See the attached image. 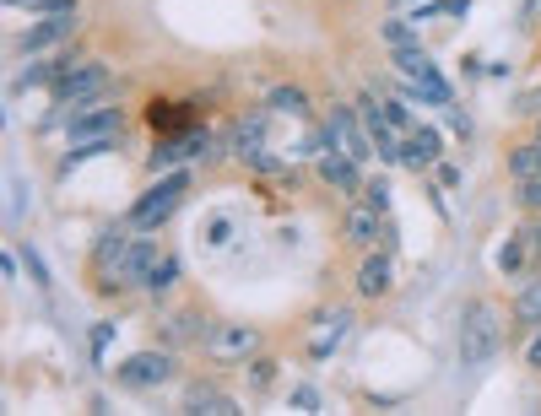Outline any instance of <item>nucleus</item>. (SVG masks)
Instances as JSON below:
<instances>
[{
	"label": "nucleus",
	"instance_id": "f257e3e1",
	"mask_svg": "<svg viewBox=\"0 0 541 416\" xmlns=\"http://www.w3.org/2000/svg\"><path fill=\"white\" fill-rule=\"evenodd\" d=\"M498 346H504V319H498L493 303H466V314H460V362L466 368H487V362L498 357Z\"/></svg>",
	"mask_w": 541,
	"mask_h": 416
},
{
	"label": "nucleus",
	"instance_id": "f03ea898",
	"mask_svg": "<svg viewBox=\"0 0 541 416\" xmlns=\"http://www.w3.org/2000/svg\"><path fill=\"white\" fill-rule=\"evenodd\" d=\"M109 87H114V71L103 60H76L71 71L49 87V98H55L60 114H76V109H87V103H103V92H109Z\"/></svg>",
	"mask_w": 541,
	"mask_h": 416
},
{
	"label": "nucleus",
	"instance_id": "7ed1b4c3",
	"mask_svg": "<svg viewBox=\"0 0 541 416\" xmlns=\"http://www.w3.org/2000/svg\"><path fill=\"white\" fill-rule=\"evenodd\" d=\"M184 190H190V173H184V168H174V173H168V179H157L152 190L141 195L136 206H130V217H125V222L136 227V233H157V227H163V222H168V217H174V211H179Z\"/></svg>",
	"mask_w": 541,
	"mask_h": 416
},
{
	"label": "nucleus",
	"instance_id": "20e7f679",
	"mask_svg": "<svg viewBox=\"0 0 541 416\" xmlns=\"http://www.w3.org/2000/svg\"><path fill=\"white\" fill-rule=\"evenodd\" d=\"M130 233L136 227H109V233L98 238V249H92V271H98V292H109V298H120V292H130L125 281V254H130Z\"/></svg>",
	"mask_w": 541,
	"mask_h": 416
},
{
	"label": "nucleus",
	"instance_id": "39448f33",
	"mask_svg": "<svg viewBox=\"0 0 541 416\" xmlns=\"http://www.w3.org/2000/svg\"><path fill=\"white\" fill-rule=\"evenodd\" d=\"M174 357L168 346H157V352H130L120 368H114V379H120V389H157L174 379Z\"/></svg>",
	"mask_w": 541,
	"mask_h": 416
},
{
	"label": "nucleus",
	"instance_id": "423d86ee",
	"mask_svg": "<svg viewBox=\"0 0 541 416\" xmlns=\"http://www.w3.org/2000/svg\"><path fill=\"white\" fill-rule=\"evenodd\" d=\"M325 130H331V141H336V152H347V157H374V136H368V125H363V114L358 109H331V119H325Z\"/></svg>",
	"mask_w": 541,
	"mask_h": 416
},
{
	"label": "nucleus",
	"instance_id": "0eeeda50",
	"mask_svg": "<svg viewBox=\"0 0 541 416\" xmlns=\"http://www.w3.org/2000/svg\"><path fill=\"white\" fill-rule=\"evenodd\" d=\"M358 298L363 303H379V298H390V287H395V249H368V260L358 265Z\"/></svg>",
	"mask_w": 541,
	"mask_h": 416
},
{
	"label": "nucleus",
	"instance_id": "6e6552de",
	"mask_svg": "<svg viewBox=\"0 0 541 416\" xmlns=\"http://www.w3.org/2000/svg\"><path fill=\"white\" fill-rule=\"evenodd\" d=\"M352 325H358V319H352V308H320V314H314V325H309V357H331L336 346L352 335Z\"/></svg>",
	"mask_w": 541,
	"mask_h": 416
},
{
	"label": "nucleus",
	"instance_id": "1a4fd4ad",
	"mask_svg": "<svg viewBox=\"0 0 541 416\" xmlns=\"http://www.w3.org/2000/svg\"><path fill=\"white\" fill-rule=\"evenodd\" d=\"M120 109H109V103H87V109H76L71 119V146L82 141H120Z\"/></svg>",
	"mask_w": 541,
	"mask_h": 416
},
{
	"label": "nucleus",
	"instance_id": "9d476101",
	"mask_svg": "<svg viewBox=\"0 0 541 416\" xmlns=\"http://www.w3.org/2000/svg\"><path fill=\"white\" fill-rule=\"evenodd\" d=\"M385 211L374 206V200H352L347 206V244H358V249H379L385 244Z\"/></svg>",
	"mask_w": 541,
	"mask_h": 416
},
{
	"label": "nucleus",
	"instance_id": "9b49d317",
	"mask_svg": "<svg viewBox=\"0 0 541 416\" xmlns=\"http://www.w3.org/2000/svg\"><path fill=\"white\" fill-rule=\"evenodd\" d=\"M201 346H206L217 362H233V357H249V352H255V346H260V330H255V325H211Z\"/></svg>",
	"mask_w": 541,
	"mask_h": 416
},
{
	"label": "nucleus",
	"instance_id": "f8f14e48",
	"mask_svg": "<svg viewBox=\"0 0 541 416\" xmlns=\"http://www.w3.org/2000/svg\"><path fill=\"white\" fill-rule=\"evenodd\" d=\"M266 130H271V109L260 103V109H244L228 130H222V136H228L233 157H244V152H255V146H266Z\"/></svg>",
	"mask_w": 541,
	"mask_h": 416
},
{
	"label": "nucleus",
	"instance_id": "ddd939ff",
	"mask_svg": "<svg viewBox=\"0 0 541 416\" xmlns=\"http://www.w3.org/2000/svg\"><path fill=\"white\" fill-rule=\"evenodd\" d=\"M206 319L195 314V308H179V314H168L163 325H157V335H163V346L168 352H184V346H201L206 341Z\"/></svg>",
	"mask_w": 541,
	"mask_h": 416
},
{
	"label": "nucleus",
	"instance_id": "4468645a",
	"mask_svg": "<svg viewBox=\"0 0 541 416\" xmlns=\"http://www.w3.org/2000/svg\"><path fill=\"white\" fill-rule=\"evenodd\" d=\"M320 179L325 184H331V190L336 195H363V163H358V157H347V152H325L320 157Z\"/></svg>",
	"mask_w": 541,
	"mask_h": 416
},
{
	"label": "nucleus",
	"instance_id": "2eb2a0df",
	"mask_svg": "<svg viewBox=\"0 0 541 416\" xmlns=\"http://www.w3.org/2000/svg\"><path fill=\"white\" fill-rule=\"evenodd\" d=\"M71 28H76V17H38V28L22 33L17 49H22V55H49L55 44H65V38H71Z\"/></svg>",
	"mask_w": 541,
	"mask_h": 416
},
{
	"label": "nucleus",
	"instance_id": "dca6fc26",
	"mask_svg": "<svg viewBox=\"0 0 541 416\" xmlns=\"http://www.w3.org/2000/svg\"><path fill=\"white\" fill-rule=\"evenodd\" d=\"M184 411H190V416H239L233 395H222V389L211 384V379H201V384L184 389Z\"/></svg>",
	"mask_w": 541,
	"mask_h": 416
},
{
	"label": "nucleus",
	"instance_id": "f3484780",
	"mask_svg": "<svg viewBox=\"0 0 541 416\" xmlns=\"http://www.w3.org/2000/svg\"><path fill=\"white\" fill-rule=\"evenodd\" d=\"M439 157H444V136H439V130H428V125L406 130V157H401L406 168H433Z\"/></svg>",
	"mask_w": 541,
	"mask_h": 416
},
{
	"label": "nucleus",
	"instance_id": "a211bd4d",
	"mask_svg": "<svg viewBox=\"0 0 541 416\" xmlns=\"http://www.w3.org/2000/svg\"><path fill=\"white\" fill-rule=\"evenodd\" d=\"M157 260H163V249H157L147 233H136V238H130V254H125V281L147 292V281H152V265H157Z\"/></svg>",
	"mask_w": 541,
	"mask_h": 416
},
{
	"label": "nucleus",
	"instance_id": "6ab92c4d",
	"mask_svg": "<svg viewBox=\"0 0 541 416\" xmlns=\"http://www.w3.org/2000/svg\"><path fill=\"white\" fill-rule=\"evenodd\" d=\"M266 109L271 114H287V119H309V92L293 87V82H276L266 92Z\"/></svg>",
	"mask_w": 541,
	"mask_h": 416
},
{
	"label": "nucleus",
	"instance_id": "aec40b11",
	"mask_svg": "<svg viewBox=\"0 0 541 416\" xmlns=\"http://www.w3.org/2000/svg\"><path fill=\"white\" fill-rule=\"evenodd\" d=\"M514 287H520V298H514V325H520V330H536V325H541V276L514 281Z\"/></svg>",
	"mask_w": 541,
	"mask_h": 416
},
{
	"label": "nucleus",
	"instance_id": "412c9836",
	"mask_svg": "<svg viewBox=\"0 0 541 416\" xmlns=\"http://www.w3.org/2000/svg\"><path fill=\"white\" fill-rule=\"evenodd\" d=\"M531 260H536V249H531V233H514L509 244L498 249V271H504L509 281L520 276V271H525V265H531Z\"/></svg>",
	"mask_w": 541,
	"mask_h": 416
},
{
	"label": "nucleus",
	"instance_id": "4be33fe9",
	"mask_svg": "<svg viewBox=\"0 0 541 416\" xmlns=\"http://www.w3.org/2000/svg\"><path fill=\"white\" fill-rule=\"evenodd\" d=\"M509 179H514V184L541 179V136H536V141H525V146H514V152H509Z\"/></svg>",
	"mask_w": 541,
	"mask_h": 416
},
{
	"label": "nucleus",
	"instance_id": "5701e85b",
	"mask_svg": "<svg viewBox=\"0 0 541 416\" xmlns=\"http://www.w3.org/2000/svg\"><path fill=\"white\" fill-rule=\"evenodd\" d=\"M179 276H184V260H179V254H163V260L152 265L147 292H152V298H163V292H174V287H179Z\"/></svg>",
	"mask_w": 541,
	"mask_h": 416
},
{
	"label": "nucleus",
	"instance_id": "b1692460",
	"mask_svg": "<svg viewBox=\"0 0 541 416\" xmlns=\"http://www.w3.org/2000/svg\"><path fill=\"white\" fill-rule=\"evenodd\" d=\"M233 233H239V222L222 211V217H211L206 227H201V238H206V249H228L233 244Z\"/></svg>",
	"mask_w": 541,
	"mask_h": 416
},
{
	"label": "nucleus",
	"instance_id": "393cba45",
	"mask_svg": "<svg viewBox=\"0 0 541 416\" xmlns=\"http://www.w3.org/2000/svg\"><path fill=\"white\" fill-rule=\"evenodd\" d=\"M276 368H282V362H271V357H255V362H249V389H260V395H266V389L276 384Z\"/></svg>",
	"mask_w": 541,
	"mask_h": 416
},
{
	"label": "nucleus",
	"instance_id": "a878e982",
	"mask_svg": "<svg viewBox=\"0 0 541 416\" xmlns=\"http://www.w3.org/2000/svg\"><path fill=\"white\" fill-rule=\"evenodd\" d=\"M379 38H385L390 49H406V44H417V33H412V22H385V28H379Z\"/></svg>",
	"mask_w": 541,
	"mask_h": 416
},
{
	"label": "nucleus",
	"instance_id": "bb28decb",
	"mask_svg": "<svg viewBox=\"0 0 541 416\" xmlns=\"http://www.w3.org/2000/svg\"><path fill=\"white\" fill-rule=\"evenodd\" d=\"M239 163H244L249 173H276V168H282V157H276V152H266V146H255V152H244Z\"/></svg>",
	"mask_w": 541,
	"mask_h": 416
},
{
	"label": "nucleus",
	"instance_id": "cd10ccee",
	"mask_svg": "<svg viewBox=\"0 0 541 416\" xmlns=\"http://www.w3.org/2000/svg\"><path fill=\"white\" fill-rule=\"evenodd\" d=\"M390 195H395V190H390V179H368V184H363V200H374V206L385 211V217H390Z\"/></svg>",
	"mask_w": 541,
	"mask_h": 416
},
{
	"label": "nucleus",
	"instance_id": "c85d7f7f",
	"mask_svg": "<svg viewBox=\"0 0 541 416\" xmlns=\"http://www.w3.org/2000/svg\"><path fill=\"white\" fill-rule=\"evenodd\" d=\"M287 406H293V411H320V389H314V384H298L293 395H287Z\"/></svg>",
	"mask_w": 541,
	"mask_h": 416
},
{
	"label": "nucleus",
	"instance_id": "c756f323",
	"mask_svg": "<svg viewBox=\"0 0 541 416\" xmlns=\"http://www.w3.org/2000/svg\"><path fill=\"white\" fill-rule=\"evenodd\" d=\"M22 265H28V271H33V281H38V287L49 292V265L38 260V249H33V244H22Z\"/></svg>",
	"mask_w": 541,
	"mask_h": 416
},
{
	"label": "nucleus",
	"instance_id": "7c9ffc66",
	"mask_svg": "<svg viewBox=\"0 0 541 416\" xmlns=\"http://www.w3.org/2000/svg\"><path fill=\"white\" fill-rule=\"evenodd\" d=\"M385 119H390L395 130H401V136L412 130V114H406V103H395V98H385Z\"/></svg>",
	"mask_w": 541,
	"mask_h": 416
},
{
	"label": "nucleus",
	"instance_id": "2f4dec72",
	"mask_svg": "<svg viewBox=\"0 0 541 416\" xmlns=\"http://www.w3.org/2000/svg\"><path fill=\"white\" fill-rule=\"evenodd\" d=\"M525 368H536V373H541V325H536V330H525Z\"/></svg>",
	"mask_w": 541,
	"mask_h": 416
},
{
	"label": "nucleus",
	"instance_id": "473e14b6",
	"mask_svg": "<svg viewBox=\"0 0 541 416\" xmlns=\"http://www.w3.org/2000/svg\"><path fill=\"white\" fill-rule=\"evenodd\" d=\"M520 206L541 217V179H525V184H520Z\"/></svg>",
	"mask_w": 541,
	"mask_h": 416
},
{
	"label": "nucleus",
	"instance_id": "72a5a7b5",
	"mask_svg": "<svg viewBox=\"0 0 541 416\" xmlns=\"http://www.w3.org/2000/svg\"><path fill=\"white\" fill-rule=\"evenodd\" d=\"M38 17H76V0H38Z\"/></svg>",
	"mask_w": 541,
	"mask_h": 416
},
{
	"label": "nucleus",
	"instance_id": "f704fd0d",
	"mask_svg": "<svg viewBox=\"0 0 541 416\" xmlns=\"http://www.w3.org/2000/svg\"><path fill=\"white\" fill-rule=\"evenodd\" d=\"M109 341H114V325H98V330H92V362H103Z\"/></svg>",
	"mask_w": 541,
	"mask_h": 416
},
{
	"label": "nucleus",
	"instance_id": "c9c22d12",
	"mask_svg": "<svg viewBox=\"0 0 541 416\" xmlns=\"http://www.w3.org/2000/svg\"><path fill=\"white\" fill-rule=\"evenodd\" d=\"M471 11V0H444V17H466Z\"/></svg>",
	"mask_w": 541,
	"mask_h": 416
},
{
	"label": "nucleus",
	"instance_id": "e433bc0d",
	"mask_svg": "<svg viewBox=\"0 0 541 416\" xmlns=\"http://www.w3.org/2000/svg\"><path fill=\"white\" fill-rule=\"evenodd\" d=\"M531 17H541V0H520V22H531Z\"/></svg>",
	"mask_w": 541,
	"mask_h": 416
},
{
	"label": "nucleus",
	"instance_id": "4c0bfd02",
	"mask_svg": "<svg viewBox=\"0 0 541 416\" xmlns=\"http://www.w3.org/2000/svg\"><path fill=\"white\" fill-rule=\"evenodd\" d=\"M531 249H536V260H541V222L531 227Z\"/></svg>",
	"mask_w": 541,
	"mask_h": 416
},
{
	"label": "nucleus",
	"instance_id": "58836bf2",
	"mask_svg": "<svg viewBox=\"0 0 541 416\" xmlns=\"http://www.w3.org/2000/svg\"><path fill=\"white\" fill-rule=\"evenodd\" d=\"M536 136H541V119H536Z\"/></svg>",
	"mask_w": 541,
	"mask_h": 416
},
{
	"label": "nucleus",
	"instance_id": "ea45409f",
	"mask_svg": "<svg viewBox=\"0 0 541 416\" xmlns=\"http://www.w3.org/2000/svg\"><path fill=\"white\" fill-rule=\"evenodd\" d=\"M412 6H417V0H412Z\"/></svg>",
	"mask_w": 541,
	"mask_h": 416
}]
</instances>
